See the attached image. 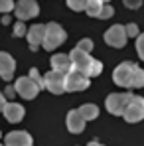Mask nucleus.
I'll return each instance as SVG.
<instances>
[{
    "label": "nucleus",
    "instance_id": "obj_4",
    "mask_svg": "<svg viewBox=\"0 0 144 146\" xmlns=\"http://www.w3.org/2000/svg\"><path fill=\"white\" fill-rule=\"evenodd\" d=\"M124 121L134 124V122L144 121V97H138V95H132V99L128 101L124 113H122Z\"/></svg>",
    "mask_w": 144,
    "mask_h": 146
},
{
    "label": "nucleus",
    "instance_id": "obj_28",
    "mask_svg": "<svg viewBox=\"0 0 144 146\" xmlns=\"http://www.w3.org/2000/svg\"><path fill=\"white\" fill-rule=\"evenodd\" d=\"M14 93H16L14 87H6V95H8V97H14Z\"/></svg>",
    "mask_w": 144,
    "mask_h": 146
},
{
    "label": "nucleus",
    "instance_id": "obj_24",
    "mask_svg": "<svg viewBox=\"0 0 144 146\" xmlns=\"http://www.w3.org/2000/svg\"><path fill=\"white\" fill-rule=\"evenodd\" d=\"M136 51H138V57L144 61V34L136 36Z\"/></svg>",
    "mask_w": 144,
    "mask_h": 146
},
{
    "label": "nucleus",
    "instance_id": "obj_16",
    "mask_svg": "<svg viewBox=\"0 0 144 146\" xmlns=\"http://www.w3.org/2000/svg\"><path fill=\"white\" fill-rule=\"evenodd\" d=\"M49 63H51V69L61 71V73H69L73 69V63H71L69 53H55V55L49 59Z\"/></svg>",
    "mask_w": 144,
    "mask_h": 146
},
{
    "label": "nucleus",
    "instance_id": "obj_20",
    "mask_svg": "<svg viewBox=\"0 0 144 146\" xmlns=\"http://www.w3.org/2000/svg\"><path fill=\"white\" fill-rule=\"evenodd\" d=\"M28 77H30V79H32V81H34L40 89L44 87V77H40V71H38L36 67H32V69H30V75H28Z\"/></svg>",
    "mask_w": 144,
    "mask_h": 146
},
{
    "label": "nucleus",
    "instance_id": "obj_5",
    "mask_svg": "<svg viewBox=\"0 0 144 146\" xmlns=\"http://www.w3.org/2000/svg\"><path fill=\"white\" fill-rule=\"evenodd\" d=\"M130 99H132V93H111L107 97V101H105L107 111L111 115H115V117H122V113H124V109H126Z\"/></svg>",
    "mask_w": 144,
    "mask_h": 146
},
{
    "label": "nucleus",
    "instance_id": "obj_14",
    "mask_svg": "<svg viewBox=\"0 0 144 146\" xmlns=\"http://www.w3.org/2000/svg\"><path fill=\"white\" fill-rule=\"evenodd\" d=\"M44 34H46V24L30 26V30L26 32V36H28V42H30V49H34V51H36V49L42 46Z\"/></svg>",
    "mask_w": 144,
    "mask_h": 146
},
{
    "label": "nucleus",
    "instance_id": "obj_19",
    "mask_svg": "<svg viewBox=\"0 0 144 146\" xmlns=\"http://www.w3.org/2000/svg\"><path fill=\"white\" fill-rule=\"evenodd\" d=\"M140 87H144V69L138 67V71H136L134 79H132V87L130 89H140Z\"/></svg>",
    "mask_w": 144,
    "mask_h": 146
},
{
    "label": "nucleus",
    "instance_id": "obj_12",
    "mask_svg": "<svg viewBox=\"0 0 144 146\" xmlns=\"http://www.w3.org/2000/svg\"><path fill=\"white\" fill-rule=\"evenodd\" d=\"M14 71H16V61L10 53L6 51H0V77L4 81H10L14 77Z\"/></svg>",
    "mask_w": 144,
    "mask_h": 146
},
{
    "label": "nucleus",
    "instance_id": "obj_22",
    "mask_svg": "<svg viewBox=\"0 0 144 146\" xmlns=\"http://www.w3.org/2000/svg\"><path fill=\"white\" fill-rule=\"evenodd\" d=\"M26 32H28V28H26L24 20H18V22L14 24V36H16V38H22V36H26Z\"/></svg>",
    "mask_w": 144,
    "mask_h": 146
},
{
    "label": "nucleus",
    "instance_id": "obj_30",
    "mask_svg": "<svg viewBox=\"0 0 144 146\" xmlns=\"http://www.w3.org/2000/svg\"><path fill=\"white\" fill-rule=\"evenodd\" d=\"M89 146H105V144H99V142H89Z\"/></svg>",
    "mask_w": 144,
    "mask_h": 146
},
{
    "label": "nucleus",
    "instance_id": "obj_2",
    "mask_svg": "<svg viewBox=\"0 0 144 146\" xmlns=\"http://www.w3.org/2000/svg\"><path fill=\"white\" fill-rule=\"evenodd\" d=\"M65 38H67V34L59 24H55V22L46 24V34H44V40H42V48L46 51H53L55 48H59L65 42Z\"/></svg>",
    "mask_w": 144,
    "mask_h": 146
},
{
    "label": "nucleus",
    "instance_id": "obj_11",
    "mask_svg": "<svg viewBox=\"0 0 144 146\" xmlns=\"http://www.w3.org/2000/svg\"><path fill=\"white\" fill-rule=\"evenodd\" d=\"M32 136L26 130H12L4 136V146H30Z\"/></svg>",
    "mask_w": 144,
    "mask_h": 146
},
{
    "label": "nucleus",
    "instance_id": "obj_6",
    "mask_svg": "<svg viewBox=\"0 0 144 146\" xmlns=\"http://www.w3.org/2000/svg\"><path fill=\"white\" fill-rule=\"evenodd\" d=\"M44 87L53 95H61L65 93V73L51 69L49 73L44 75Z\"/></svg>",
    "mask_w": 144,
    "mask_h": 146
},
{
    "label": "nucleus",
    "instance_id": "obj_17",
    "mask_svg": "<svg viewBox=\"0 0 144 146\" xmlns=\"http://www.w3.org/2000/svg\"><path fill=\"white\" fill-rule=\"evenodd\" d=\"M79 113L83 115V119L85 121H93L99 117V107L93 105V103H85V105H81L79 107Z\"/></svg>",
    "mask_w": 144,
    "mask_h": 146
},
{
    "label": "nucleus",
    "instance_id": "obj_26",
    "mask_svg": "<svg viewBox=\"0 0 144 146\" xmlns=\"http://www.w3.org/2000/svg\"><path fill=\"white\" fill-rule=\"evenodd\" d=\"M77 48L83 49V51H91V49H93V42H91L89 38H83V40L77 42Z\"/></svg>",
    "mask_w": 144,
    "mask_h": 146
},
{
    "label": "nucleus",
    "instance_id": "obj_23",
    "mask_svg": "<svg viewBox=\"0 0 144 146\" xmlns=\"http://www.w3.org/2000/svg\"><path fill=\"white\" fill-rule=\"evenodd\" d=\"M14 10V0H0V14H8Z\"/></svg>",
    "mask_w": 144,
    "mask_h": 146
},
{
    "label": "nucleus",
    "instance_id": "obj_25",
    "mask_svg": "<svg viewBox=\"0 0 144 146\" xmlns=\"http://www.w3.org/2000/svg\"><path fill=\"white\" fill-rule=\"evenodd\" d=\"M124 32H126V38H136L138 36V26L134 24V22L132 24H126L124 26Z\"/></svg>",
    "mask_w": 144,
    "mask_h": 146
},
{
    "label": "nucleus",
    "instance_id": "obj_9",
    "mask_svg": "<svg viewBox=\"0 0 144 146\" xmlns=\"http://www.w3.org/2000/svg\"><path fill=\"white\" fill-rule=\"evenodd\" d=\"M14 89H16V93H18L22 99H28V101L36 99L38 93H40V87H38L30 77H20V79H16Z\"/></svg>",
    "mask_w": 144,
    "mask_h": 146
},
{
    "label": "nucleus",
    "instance_id": "obj_3",
    "mask_svg": "<svg viewBox=\"0 0 144 146\" xmlns=\"http://www.w3.org/2000/svg\"><path fill=\"white\" fill-rule=\"evenodd\" d=\"M138 71V65L132 63V61H122L120 65L115 67L113 71V81L119 85V87H132V79Z\"/></svg>",
    "mask_w": 144,
    "mask_h": 146
},
{
    "label": "nucleus",
    "instance_id": "obj_27",
    "mask_svg": "<svg viewBox=\"0 0 144 146\" xmlns=\"http://www.w3.org/2000/svg\"><path fill=\"white\" fill-rule=\"evenodd\" d=\"M122 2H124V6L130 8V10H136V8L142 6V0H122Z\"/></svg>",
    "mask_w": 144,
    "mask_h": 146
},
{
    "label": "nucleus",
    "instance_id": "obj_7",
    "mask_svg": "<svg viewBox=\"0 0 144 146\" xmlns=\"http://www.w3.org/2000/svg\"><path fill=\"white\" fill-rule=\"evenodd\" d=\"M18 20H30V18H36L40 14V6L36 0H18L14 4V10Z\"/></svg>",
    "mask_w": 144,
    "mask_h": 146
},
{
    "label": "nucleus",
    "instance_id": "obj_15",
    "mask_svg": "<svg viewBox=\"0 0 144 146\" xmlns=\"http://www.w3.org/2000/svg\"><path fill=\"white\" fill-rule=\"evenodd\" d=\"M2 115L6 117L8 122H20L26 115V109L18 103H6L4 109H2Z\"/></svg>",
    "mask_w": 144,
    "mask_h": 146
},
{
    "label": "nucleus",
    "instance_id": "obj_8",
    "mask_svg": "<svg viewBox=\"0 0 144 146\" xmlns=\"http://www.w3.org/2000/svg\"><path fill=\"white\" fill-rule=\"evenodd\" d=\"M89 87V77H85L83 73L71 69L69 73H65V91H85Z\"/></svg>",
    "mask_w": 144,
    "mask_h": 146
},
{
    "label": "nucleus",
    "instance_id": "obj_18",
    "mask_svg": "<svg viewBox=\"0 0 144 146\" xmlns=\"http://www.w3.org/2000/svg\"><path fill=\"white\" fill-rule=\"evenodd\" d=\"M103 0H87V4H85V12L91 16V18H99V12H101V8H103Z\"/></svg>",
    "mask_w": 144,
    "mask_h": 146
},
{
    "label": "nucleus",
    "instance_id": "obj_21",
    "mask_svg": "<svg viewBox=\"0 0 144 146\" xmlns=\"http://www.w3.org/2000/svg\"><path fill=\"white\" fill-rule=\"evenodd\" d=\"M113 14H115V8H113V6H109V4L105 2V4H103V8H101V12H99V18H101V20H107V18H111Z\"/></svg>",
    "mask_w": 144,
    "mask_h": 146
},
{
    "label": "nucleus",
    "instance_id": "obj_29",
    "mask_svg": "<svg viewBox=\"0 0 144 146\" xmlns=\"http://www.w3.org/2000/svg\"><path fill=\"white\" fill-rule=\"evenodd\" d=\"M4 105H6V97L0 93V113H2V109H4Z\"/></svg>",
    "mask_w": 144,
    "mask_h": 146
},
{
    "label": "nucleus",
    "instance_id": "obj_1",
    "mask_svg": "<svg viewBox=\"0 0 144 146\" xmlns=\"http://www.w3.org/2000/svg\"><path fill=\"white\" fill-rule=\"evenodd\" d=\"M69 57H71L73 69L83 73L85 77H97V75H101V71H103V63L97 61L95 57H91V51H83V49L75 48L69 53Z\"/></svg>",
    "mask_w": 144,
    "mask_h": 146
},
{
    "label": "nucleus",
    "instance_id": "obj_33",
    "mask_svg": "<svg viewBox=\"0 0 144 146\" xmlns=\"http://www.w3.org/2000/svg\"><path fill=\"white\" fill-rule=\"evenodd\" d=\"M0 146H2V144H0Z\"/></svg>",
    "mask_w": 144,
    "mask_h": 146
},
{
    "label": "nucleus",
    "instance_id": "obj_10",
    "mask_svg": "<svg viewBox=\"0 0 144 146\" xmlns=\"http://www.w3.org/2000/svg\"><path fill=\"white\" fill-rule=\"evenodd\" d=\"M105 42H107L111 48H124V46H126V32H124V26H120V24L111 26V28L105 32Z\"/></svg>",
    "mask_w": 144,
    "mask_h": 146
},
{
    "label": "nucleus",
    "instance_id": "obj_32",
    "mask_svg": "<svg viewBox=\"0 0 144 146\" xmlns=\"http://www.w3.org/2000/svg\"><path fill=\"white\" fill-rule=\"evenodd\" d=\"M30 146H34V144H30Z\"/></svg>",
    "mask_w": 144,
    "mask_h": 146
},
{
    "label": "nucleus",
    "instance_id": "obj_31",
    "mask_svg": "<svg viewBox=\"0 0 144 146\" xmlns=\"http://www.w3.org/2000/svg\"><path fill=\"white\" fill-rule=\"evenodd\" d=\"M103 2H109V0H103Z\"/></svg>",
    "mask_w": 144,
    "mask_h": 146
},
{
    "label": "nucleus",
    "instance_id": "obj_13",
    "mask_svg": "<svg viewBox=\"0 0 144 146\" xmlns=\"http://www.w3.org/2000/svg\"><path fill=\"white\" fill-rule=\"evenodd\" d=\"M65 124H67V130H69V132H73V134H79V132H83V130H85V124H87V121L83 119V115L79 113V109H75V111H69V113H67Z\"/></svg>",
    "mask_w": 144,
    "mask_h": 146
}]
</instances>
